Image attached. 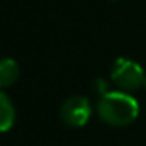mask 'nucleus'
Instances as JSON below:
<instances>
[{"label": "nucleus", "instance_id": "nucleus-1", "mask_svg": "<svg viewBox=\"0 0 146 146\" xmlns=\"http://www.w3.org/2000/svg\"><path fill=\"white\" fill-rule=\"evenodd\" d=\"M97 112L100 115V119L115 127H122L131 124L138 114H139V104L138 100L122 90H110L107 94H104L99 99L97 104Z\"/></svg>", "mask_w": 146, "mask_h": 146}, {"label": "nucleus", "instance_id": "nucleus-2", "mask_svg": "<svg viewBox=\"0 0 146 146\" xmlns=\"http://www.w3.org/2000/svg\"><path fill=\"white\" fill-rule=\"evenodd\" d=\"M146 75L141 68L133 60L127 58H117L112 65L110 70V80L122 90V92H134L141 85H145Z\"/></svg>", "mask_w": 146, "mask_h": 146}, {"label": "nucleus", "instance_id": "nucleus-3", "mask_svg": "<svg viewBox=\"0 0 146 146\" xmlns=\"http://www.w3.org/2000/svg\"><path fill=\"white\" fill-rule=\"evenodd\" d=\"M60 115L66 126L82 127L88 122V119L92 115L90 100L87 97H82V95H73L63 102V106L60 109Z\"/></svg>", "mask_w": 146, "mask_h": 146}, {"label": "nucleus", "instance_id": "nucleus-4", "mask_svg": "<svg viewBox=\"0 0 146 146\" xmlns=\"http://www.w3.org/2000/svg\"><path fill=\"white\" fill-rule=\"evenodd\" d=\"M19 78V65L12 58H0V88L14 85Z\"/></svg>", "mask_w": 146, "mask_h": 146}, {"label": "nucleus", "instance_id": "nucleus-5", "mask_svg": "<svg viewBox=\"0 0 146 146\" xmlns=\"http://www.w3.org/2000/svg\"><path fill=\"white\" fill-rule=\"evenodd\" d=\"M15 122V109L12 100L0 90V133H7Z\"/></svg>", "mask_w": 146, "mask_h": 146}, {"label": "nucleus", "instance_id": "nucleus-6", "mask_svg": "<svg viewBox=\"0 0 146 146\" xmlns=\"http://www.w3.org/2000/svg\"><path fill=\"white\" fill-rule=\"evenodd\" d=\"M95 90L100 94V97H102L104 94L110 92V90H109V85H107V82H106L104 78H97V80H95Z\"/></svg>", "mask_w": 146, "mask_h": 146}, {"label": "nucleus", "instance_id": "nucleus-7", "mask_svg": "<svg viewBox=\"0 0 146 146\" xmlns=\"http://www.w3.org/2000/svg\"><path fill=\"white\" fill-rule=\"evenodd\" d=\"M143 87H145V88H146V78H145V85H143Z\"/></svg>", "mask_w": 146, "mask_h": 146}]
</instances>
